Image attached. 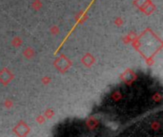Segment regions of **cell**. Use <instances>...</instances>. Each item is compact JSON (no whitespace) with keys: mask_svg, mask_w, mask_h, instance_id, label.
<instances>
[]
</instances>
